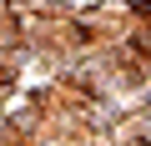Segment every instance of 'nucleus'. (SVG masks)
Instances as JSON below:
<instances>
[{
  "label": "nucleus",
  "mask_w": 151,
  "mask_h": 146,
  "mask_svg": "<svg viewBox=\"0 0 151 146\" xmlns=\"http://www.w3.org/2000/svg\"><path fill=\"white\" fill-rule=\"evenodd\" d=\"M76 20H81V35L86 45H121L136 35V15L126 0H96V5L76 10Z\"/></svg>",
  "instance_id": "obj_1"
}]
</instances>
